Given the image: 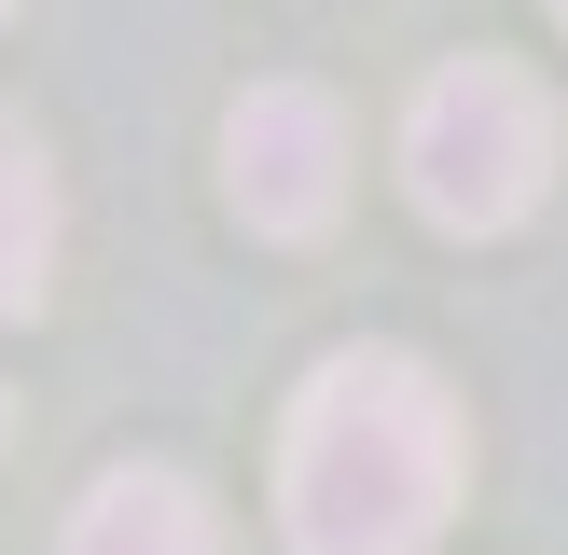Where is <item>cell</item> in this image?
<instances>
[{"label":"cell","instance_id":"cell-6","mask_svg":"<svg viewBox=\"0 0 568 555\" xmlns=\"http://www.w3.org/2000/svg\"><path fill=\"white\" fill-rule=\"evenodd\" d=\"M0 14H14V0H0Z\"/></svg>","mask_w":568,"mask_h":555},{"label":"cell","instance_id":"cell-1","mask_svg":"<svg viewBox=\"0 0 568 555\" xmlns=\"http://www.w3.org/2000/svg\"><path fill=\"white\" fill-rule=\"evenodd\" d=\"M458 389L416 347H333L277 431V527L292 555H430L458 514Z\"/></svg>","mask_w":568,"mask_h":555},{"label":"cell","instance_id":"cell-7","mask_svg":"<svg viewBox=\"0 0 568 555\" xmlns=\"http://www.w3.org/2000/svg\"><path fill=\"white\" fill-rule=\"evenodd\" d=\"M555 14H568V0H555Z\"/></svg>","mask_w":568,"mask_h":555},{"label":"cell","instance_id":"cell-4","mask_svg":"<svg viewBox=\"0 0 568 555\" xmlns=\"http://www.w3.org/2000/svg\"><path fill=\"white\" fill-rule=\"evenodd\" d=\"M55 555H222V514L194 500V472L125 458V472H98V486L70 500V542Z\"/></svg>","mask_w":568,"mask_h":555},{"label":"cell","instance_id":"cell-5","mask_svg":"<svg viewBox=\"0 0 568 555\" xmlns=\"http://www.w3.org/2000/svg\"><path fill=\"white\" fill-rule=\"evenodd\" d=\"M42 292H55V167L0 111V320H42Z\"/></svg>","mask_w":568,"mask_h":555},{"label":"cell","instance_id":"cell-2","mask_svg":"<svg viewBox=\"0 0 568 555\" xmlns=\"http://www.w3.org/2000/svg\"><path fill=\"white\" fill-rule=\"evenodd\" d=\"M403 181L444 236H514L555 181V98L514 70V56H458V70L416 83L403 111Z\"/></svg>","mask_w":568,"mask_h":555},{"label":"cell","instance_id":"cell-3","mask_svg":"<svg viewBox=\"0 0 568 555\" xmlns=\"http://www.w3.org/2000/svg\"><path fill=\"white\" fill-rule=\"evenodd\" d=\"M222 194L250 236H320L347 209V111L320 83H250L222 111Z\"/></svg>","mask_w":568,"mask_h":555}]
</instances>
